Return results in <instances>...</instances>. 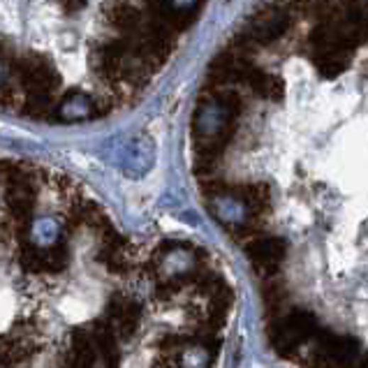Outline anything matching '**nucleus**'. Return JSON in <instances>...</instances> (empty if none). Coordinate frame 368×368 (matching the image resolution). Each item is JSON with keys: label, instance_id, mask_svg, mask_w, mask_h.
<instances>
[{"label": "nucleus", "instance_id": "3", "mask_svg": "<svg viewBox=\"0 0 368 368\" xmlns=\"http://www.w3.org/2000/svg\"><path fill=\"white\" fill-rule=\"evenodd\" d=\"M35 324L23 320L12 331L0 336V368H26L38 352V331Z\"/></svg>", "mask_w": 368, "mask_h": 368}, {"label": "nucleus", "instance_id": "1", "mask_svg": "<svg viewBox=\"0 0 368 368\" xmlns=\"http://www.w3.org/2000/svg\"><path fill=\"white\" fill-rule=\"evenodd\" d=\"M206 0H0V111L77 126L135 104Z\"/></svg>", "mask_w": 368, "mask_h": 368}, {"label": "nucleus", "instance_id": "4", "mask_svg": "<svg viewBox=\"0 0 368 368\" xmlns=\"http://www.w3.org/2000/svg\"><path fill=\"white\" fill-rule=\"evenodd\" d=\"M107 320L111 322L118 338H133L135 331L139 329V322H142V303L123 292L111 294L107 303Z\"/></svg>", "mask_w": 368, "mask_h": 368}, {"label": "nucleus", "instance_id": "5", "mask_svg": "<svg viewBox=\"0 0 368 368\" xmlns=\"http://www.w3.org/2000/svg\"><path fill=\"white\" fill-rule=\"evenodd\" d=\"M95 350H98V357L102 359L104 368H121V347H118V336L113 331L111 322L104 320H95L93 329H91Z\"/></svg>", "mask_w": 368, "mask_h": 368}, {"label": "nucleus", "instance_id": "6", "mask_svg": "<svg viewBox=\"0 0 368 368\" xmlns=\"http://www.w3.org/2000/svg\"><path fill=\"white\" fill-rule=\"evenodd\" d=\"M95 357H98V350H95L93 336L79 329L69 338V350L63 368H95Z\"/></svg>", "mask_w": 368, "mask_h": 368}, {"label": "nucleus", "instance_id": "2", "mask_svg": "<svg viewBox=\"0 0 368 368\" xmlns=\"http://www.w3.org/2000/svg\"><path fill=\"white\" fill-rule=\"evenodd\" d=\"M318 331H320V322L311 311L292 308L271 320L269 343L278 355L290 357L306 343V340L318 334Z\"/></svg>", "mask_w": 368, "mask_h": 368}]
</instances>
